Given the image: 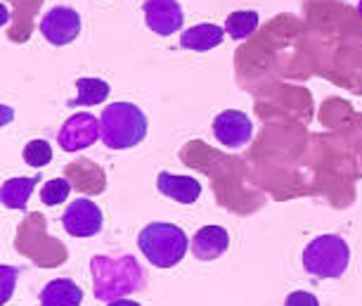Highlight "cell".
<instances>
[{
  "instance_id": "18",
  "label": "cell",
  "mask_w": 362,
  "mask_h": 306,
  "mask_svg": "<svg viewBox=\"0 0 362 306\" xmlns=\"http://www.w3.org/2000/svg\"><path fill=\"white\" fill-rule=\"evenodd\" d=\"M71 193V183L66 178H52L47 181L43 190H40V202L47 204V207H57V204H62L66 197Z\"/></svg>"
},
{
  "instance_id": "5",
  "label": "cell",
  "mask_w": 362,
  "mask_h": 306,
  "mask_svg": "<svg viewBox=\"0 0 362 306\" xmlns=\"http://www.w3.org/2000/svg\"><path fill=\"white\" fill-rule=\"evenodd\" d=\"M100 133H102L100 119L95 117V114L78 112V114H71V117L64 121V126L59 128L57 142L64 152H81V149L90 147L93 142L100 138Z\"/></svg>"
},
{
  "instance_id": "7",
  "label": "cell",
  "mask_w": 362,
  "mask_h": 306,
  "mask_svg": "<svg viewBox=\"0 0 362 306\" xmlns=\"http://www.w3.org/2000/svg\"><path fill=\"white\" fill-rule=\"evenodd\" d=\"M40 33L50 45H69L81 33V15L74 8H52L40 19Z\"/></svg>"
},
{
  "instance_id": "16",
  "label": "cell",
  "mask_w": 362,
  "mask_h": 306,
  "mask_svg": "<svg viewBox=\"0 0 362 306\" xmlns=\"http://www.w3.org/2000/svg\"><path fill=\"white\" fill-rule=\"evenodd\" d=\"M258 19L261 17L256 10H235L225 19V31L235 40H244L258 29Z\"/></svg>"
},
{
  "instance_id": "13",
  "label": "cell",
  "mask_w": 362,
  "mask_h": 306,
  "mask_svg": "<svg viewBox=\"0 0 362 306\" xmlns=\"http://www.w3.org/2000/svg\"><path fill=\"white\" fill-rule=\"evenodd\" d=\"M225 31L223 26L218 24H197L192 29L182 31L180 36V45L185 50H194V52H206V50H214L225 40Z\"/></svg>"
},
{
  "instance_id": "21",
  "label": "cell",
  "mask_w": 362,
  "mask_h": 306,
  "mask_svg": "<svg viewBox=\"0 0 362 306\" xmlns=\"http://www.w3.org/2000/svg\"><path fill=\"white\" fill-rule=\"evenodd\" d=\"M358 12H360V17H362V0H360V3H358Z\"/></svg>"
},
{
  "instance_id": "14",
  "label": "cell",
  "mask_w": 362,
  "mask_h": 306,
  "mask_svg": "<svg viewBox=\"0 0 362 306\" xmlns=\"http://www.w3.org/2000/svg\"><path fill=\"white\" fill-rule=\"evenodd\" d=\"M38 186V176H29V178H10L0 188V200H3L5 209H26L33 188Z\"/></svg>"
},
{
  "instance_id": "8",
  "label": "cell",
  "mask_w": 362,
  "mask_h": 306,
  "mask_svg": "<svg viewBox=\"0 0 362 306\" xmlns=\"http://www.w3.org/2000/svg\"><path fill=\"white\" fill-rule=\"evenodd\" d=\"M214 135L223 147L239 149L249 145L254 138V124H251L249 114L239 110H225L214 119Z\"/></svg>"
},
{
  "instance_id": "20",
  "label": "cell",
  "mask_w": 362,
  "mask_h": 306,
  "mask_svg": "<svg viewBox=\"0 0 362 306\" xmlns=\"http://www.w3.org/2000/svg\"><path fill=\"white\" fill-rule=\"evenodd\" d=\"M107 306H142V304H138V302H133V299H114V302H109Z\"/></svg>"
},
{
  "instance_id": "19",
  "label": "cell",
  "mask_w": 362,
  "mask_h": 306,
  "mask_svg": "<svg viewBox=\"0 0 362 306\" xmlns=\"http://www.w3.org/2000/svg\"><path fill=\"white\" fill-rule=\"evenodd\" d=\"M284 306H320V299L313 292L296 290L284 299Z\"/></svg>"
},
{
  "instance_id": "4",
  "label": "cell",
  "mask_w": 362,
  "mask_h": 306,
  "mask_svg": "<svg viewBox=\"0 0 362 306\" xmlns=\"http://www.w3.org/2000/svg\"><path fill=\"white\" fill-rule=\"evenodd\" d=\"M351 264V247L341 235H320L303 249V268L313 278H341Z\"/></svg>"
},
{
  "instance_id": "1",
  "label": "cell",
  "mask_w": 362,
  "mask_h": 306,
  "mask_svg": "<svg viewBox=\"0 0 362 306\" xmlns=\"http://www.w3.org/2000/svg\"><path fill=\"white\" fill-rule=\"evenodd\" d=\"M100 140L109 149H131L147 135V117L133 102H112L100 117Z\"/></svg>"
},
{
  "instance_id": "9",
  "label": "cell",
  "mask_w": 362,
  "mask_h": 306,
  "mask_svg": "<svg viewBox=\"0 0 362 306\" xmlns=\"http://www.w3.org/2000/svg\"><path fill=\"white\" fill-rule=\"evenodd\" d=\"M145 22L156 36H173L185 24V15L177 0H145Z\"/></svg>"
},
{
  "instance_id": "17",
  "label": "cell",
  "mask_w": 362,
  "mask_h": 306,
  "mask_svg": "<svg viewBox=\"0 0 362 306\" xmlns=\"http://www.w3.org/2000/svg\"><path fill=\"white\" fill-rule=\"evenodd\" d=\"M24 162L33 169H43L52 162V147L47 140H31L24 147Z\"/></svg>"
},
{
  "instance_id": "12",
  "label": "cell",
  "mask_w": 362,
  "mask_h": 306,
  "mask_svg": "<svg viewBox=\"0 0 362 306\" xmlns=\"http://www.w3.org/2000/svg\"><path fill=\"white\" fill-rule=\"evenodd\" d=\"M81 302H83V290L71 278H54L40 292L43 306H81Z\"/></svg>"
},
{
  "instance_id": "11",
  "label": "cell",
  "mask_w": 362,
  "mask_h": 306,
  "mask_svg": "<svg viewBox=\"0 0 362 306\" xmlns=\"http://www.w3.org/2000/svg\"><path fill=\"white\" fill-rule=\"evenodd\" d=\"M156 188L163 197L175 200L180 204H194L202 195V183L194 181L192 176H175L168 171H161L156 178Z\"/></svg>"
},
{
  "instance_id": "15",
  "label": "cell",
  "mask_w": 362,
  "mask_h": 306,
  "mask_svg": "<svg viewBox=\"0 0 362 306\" xmlns=\"http://www.w3.org/2000/svg\"><path fill=\"white\" fill-rule=\"evenodd\" d=\"M76 91H78V98L71 102V105H81V107H93V105H100L109 98V84L102 81L98 76H83L76 81Z\"/></svg>"
},
{
  "instance_id": "10",
  "label": "cell",
  "mask_w": 362,
  "mask_h": 306,
  "mask_svg": "<svg viewBox=\"0 0 362 306\" xmlns=\"http://www.w3.org/2000/svg\"><path fill=\"white\" fill-rule=\"evenodd\" d=\"M230 247V235L228 230L221 226H204L194 233L192 240V254L199 261H216L228 251Z\"/></svg>"
},
{
  "instance_id": "2",
  "label": "cell",
  "mask_w": 362,
  "mask_h": 306,
  "mask_svg": "<svg viewBox=\"0 0 362 306\" xmlns=\"http://www.w3.org/2000/svg\"><path fill=\"white\" fill-rule=\"evenodd\" d=\"M95 278V297L102 302H114L128 292H135L145 283V273L133 256L109 259V256H95L90 261Z\"/></svg>"
},
{
  "instance_id": "3",
  "label": "cell",
  "mask_w": 362,
  "mask_h": 306,
  "mask_svg": "<svg viewBox=\"0 0 362 306\" xmlns=\"http://www.w3.org/2000/svg\"><path fill=\"white\" fill-rule=\"evenodd\" d=\"M138 247L145 254V259L156 268H173L187 254L189 240L185 230L175 223H149L140 230Z\"/></svg>"
},
{
  "instance_id": "6",
  "label": "cell",
  "mask_w": 362,
  "mask_h": 306,
  "mask_svg": "<svg viewBox=\"0 0 362 306\" xmlns=\"http://www.w3.org/2000/svg\"><path fill=\"white\" fill-rule=\"evenodd\" d=\"M64 230L71 237H93L102 230L105 216H102L100 207L88 197H78L74 200L62 214Z\"/></svg>"
}]
</instances>
